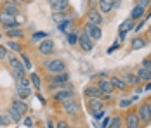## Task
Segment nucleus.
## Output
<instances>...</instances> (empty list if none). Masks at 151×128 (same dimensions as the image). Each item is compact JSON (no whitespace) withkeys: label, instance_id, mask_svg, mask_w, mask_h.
I'll use <instances>...</instances> for the list:
<instances>
[{"label":"nucleus","instance_id":"2","mask_svg":"<svg viewBox=\"0 0 151 128\" xmlns=\"http://www.w3.org/2000/svg\"><path fill=\"white\" fill-rule=\"evenodd\" d=\"M73 95H75V88H73V85H71V83H66L63 88H59V90L54 92L52 99L56 100V102H59V104H63L64 100H68L70 97H73Z\"/></svg>","mask_w":151,"mask_h":128},{"label":"nucleus","instance_id":"35","mask_svg":"<svg viewBox=\"0 0 151 128\" xmlns=\"http://www.w3.org/2000/svg\"><path fill=\"white\" fill-rule=\"evenodd\" d=\"M45 38H47L45 31H37V33H33V35H31V40H33V42H38V40L42 42V40H45Z\"/></svg>","mask_w":151,"mask_h":128},{"label":"nucleus","instance_id":"34","mask_svg":"<svg viewBox=\"0 0 151 128\" xmlns=\"http://www.w3.org/2000/svg\"><path fill=\"white\" fill-rule=\"evenodd\" d=\"M132 104H134L132 99H120L118 100V107H120V109H130Z\"/></svg>","mask_w":151,"mask_h":128},{"label":"nucleus","instance_id":"23","mask_svg":"<svg viewBox=\"0 0 151 128\" xmlns=\"http://www.w3.org/2000/svg\"><path fill=\"white\" fill-rule=\"evenodd\" d=\"M68 7H70V0H58L54 5H50L52 12H64Z\"/></svg>","mask_w":151,"mask_h":128},{"label":"nucleus","instance_id":"54","mask_svg":"<svg viewBox=\"0 0 151 128\" xmlns=\"http://www.w3.org/2000/svg\"><path fill=\"white\" fill-rule=\"evenodd\" d=\"M16 2H26V0H16Z\"/></svg>","mask_w":151,"mask_h":128},{"label":"nucleus","instance_id":"46","mask_svg":"<svg viewBox=\"0 0 151 128\" xmlns=\"http://www.w3.org/2000/svg\"><path fill=\"white\" fill-rule=\"evenodd\" d=\"M109 2H111V5H113V11L122 7V0H109Z\"/></svg>","mask_w":151,"mask_h":128},{"label":"nucleus","instance_id":"4","mask_svg":"<svg viewBox=\"0 0 151 128\" xmlns=\"http://www.w3.org/2000/svg\"><path fill=\"white\" fill-rule=\"evenodd\" d=\"M123 127L125 128H141L142 127V123H141V119H139V114H137L136 109H127Z\"/></svg>","mask_w":151,"mask_h":128},{"label":"nucleus","instance_id":"13","mask_svg":"<svg viewBox=\"0 0 151 128\" xmlns=\"http://www.w3.org/2000/svg\"><path fill=\"white\" fill-rule=\"evenodd\" d=\"M0 24L4 26L5 29H12V28H17V23H16L14 16L11 14H5V12H2L0 11Z\"/></svg>","mask_w":151,"mask_h":128},{"label":"nucleus","instance_id":"14","mask_svg":"<svg viewBox=\"0 0 151 128\" xmlns=\"http://www.w3.org/2000/svg\"><path fill=\"white\" fill-rule=\"evenodd\" d=\"M38 52L42 54V56H50L52 52H54V42L50 40V38H45V40H42V42L38 43Z\"/></svg>","mask_w":151,"mask_h":128},{"label":"nucleus","instance_id":"26","mask_svg":"<svg viewBox=\"0 0 151 128\" xmlns=\"http://www.w3.org/2000/svg\"><path fill=\"white\" fill-rule=\"evenodd\" d=\"M108 128H123V118L122 116H111L109 118V123H108Z\"/></svg>","mask_w":151,"mask_h":128},{"label":"nucleus","instance_id":"55","mask_svg":"<svg viewBox=\"0 0 151 128\" xmlns=\"http://www.w3.org/2000/svg\"><path fill=\"white\" fill-rule=\"evenodd\" d=\"M96 2H97V4H99V2H103V0H96Z\"/></svg>","mask_w":151,"mask_h":128},{"label":"nucleus","instance_id":"28","mask_svg":"<svg viewBox=\"0 0 151 128\" xmlns=\"http://www.w3.org/2000/svg\"><path fill=\"white\" fill-rule=\"evenodd\" d=\"M7 45H9V49L12 50V54H23V45H21V43H17L16 40H9Z\"/></svg>","mask_w":151,"mask_h":128},{"label":"nucleus","instance_id":"42","mask_svg":"<svg viewBox=\"0 0 151 128\" xmlns=\"http://www.w3.org/2000/svg\"><path fill=\"white\" fill-rule=\"evenodd\" d=\"M56 128H71V127H70V123H68V121H64V119H59V121L56 123Z\"/></svg>","mask_w":151,"mask_h":128},{"label":"nucleus","instance_id":"22","mask_svg":"<svg viewBox=\"0 0 151 128\" xmlns=\"http://www.w3.org/2000/svg\"><path fill=\"white\" fill-rule=\"evenodd\" d=\"M134 26H136V21L134 19H130V17H127L123 23L120 24V28H118V33H129V31H134Z\"/></svg>","mask_w":151,"mask_h":128},{"label":"nucleus","instance_id":"56","mask_svg":"<svg viewBox=\"0 0 151 128\" xmlns=\"http://www.w3.org/2000/svg\"><path fill=\"white\" fill-rule=\"evenodd\" d=\"M150 36H151V26H150Z\"/></svg>","mask_w":151,"mask_h":128},{"label":"nucleus","instance_id":"32","mask_svg":"<svg viewBox=\"0 0 151 128\" xmlns=\"http://www.w3.org/2000/svg\"><path fill=\"white\" fill-rule=\"evenodd\" d=\"M31 87V82L28 76L21 78V80H16V88H30Z\"/></svg>","mask_w":151,"mask_h":128},{"label":"nucleus","instance_id":"40","mask_svg":"<svg viewBox=\"0 0 151 128\" xmlns=\"http://www.w3.org/2000/svg\"><path fill=\"white\" fill-rule=\"evenodd\" d=\"M104 114H106V109H101V111H97V113L92 114V118H94L96 121H99V119H103V118H104Z\"/></svg>","mask_w":151,"mask_h":128},{"label":"nucleus","instance_id":"11","mask_svg":"<svg viewBox=\"0 0 151 128\" xmlns=\"http://www.w3.org/2000/svg\"><path fill=\"white\" fill-rule=\"evenodd\" d=\"M96 87L101 90V94H108V95H113V94H115V88H113L111 82H109V76H108V78H99L97 83H96Z\"/></svg>","mask_w":151,"mask_h":128},{"label":"nucleus","instance_id":"27","mask_svg":"<svg viewBox=\"0 0 151 128\" xmlns=\"http://www.w3.org/2000/svg\"><path fill=\"white\" fill-rule=\"evenodd\" d=\"M30 82H31V87H35L37 90L42 88V80H40L38 73H30Z\"/></svg>","mask_w":151,"mask_h":128},{"label":"nucleus","instance_id":"52","mask_svg":"<svg viewBox=\"0 0 151 128\" xmlns=\"http://www.w3.org/2000/svg\"><path fill=\"white\" fill-rule=\"evenodd\" d=\"M56 2H58V0H47V4H49V5H54Z\"/></svg>","mask_w":151,"mask_h":128},{"label":"nucleus","instance_id":"7","mask_svg":"<svg viewBox=\"0 0 151 128\" xmlns=\"http://www.w3.org/2000/svg\"><path fill=\"white\" fill-rule=\"evenodd\" d=\"M83 31L89 35V38H91L92 42H99V40L103 38V29H101V26L91 24V23H87V21H85V24H83Z\"/></svg>","mask_w":151,"mask_h":128},{"label":"nucleus","instance_id":"31","mask_svg":"<svg viewBox=\"0 0 151 128\" xmlns=\"http://www.w3.org/2000/svg\"><path fill=\"white\" fill-rule=\"evenodd\" d=\"M66 40L70 45H78V33H76L75 29H71V31H68V35H66Z\"/></svg>","mask_w":151,"mask_h":128},{"label":"nucleus","instance_id":"10","mask_svg":"<svg viewBox=\"0 0 151 128\" xmlns=\"http://www.w3.org/2000/svg\"><path fill=\"white\" fill-rule=\"evenodd\" d=\"M85 17H87V23L96 24V26H101V24L104 23V17H103V14H101L97 9H87Z\"/></svg>","mask_w":151,"mask_h":128},{"label":"nucleus","instance_id":"49","mask_svg":"<svg viewBox=\"0 0 151 128\" xmlns=\"http://www.w3.org/2000/svg\"><path fill=\"white\" fill-rule=\"evenodd\" d=\"M37 99L40 100V104H42V106L45 104V99H44V95H42V94H37Z\"/></svg>","mask_w":151,"mask_h":128},{"label":"nucleus","instance_id":"30","mask_svg":"<svg viewBox=\"0 0 151 128\" xmlns=\"http://www.w3.org/2000/svg\"><path fill=\"white\" fill-rule=\"evenodd\" d=\"M23 35H24V33H23V29L19 28V26H17V28H12V29H7V36H9L11 40H14V38H21Z\"/></svg>","mask_w":151,"mask_h":128},{"label":"nucleus","instance_id":"51","mask_svg":"<svg viewBox=\"0 0 151 128\" xmlns=\"http://www.w3.org/2000/svg\"><path fill=\"white\" fill-rule=\"evenodd\" d=\"M134 92H136V94H141V92H142V87H141V85L136 87V90H134Z\"/></svg>","mask_w":151,"mask_h":128},{"label":"nucleus","instance_id":"17","mask_svg":"<svg viewBox=\"0 0 151 128\" xmlns=\"http://www.w3.org/2000/svg\"><path fill=\"white\" fill-rule=\"evenodd\" d=\"M109 82H111L113 88L118 90V92H125V90L129 88V87L125 85V82L120 78V74H111V76H109Z\"/></svg>","mask_w":151,"mask_h":128},{"label":"nucleus","instance_id":"8","mask_svg":"<svg viewBox=\"0 0 151 128\" xmlns=\"http://www.w3.org/2000/svg\"><path fill=\"white\" fill-rule=\"evenodd\" d=\"M63 109H64V113L70 114V116H78V113H80V102L75 97H70L68 100L63 102Z\"/></svg>","mask_w":151,"mask_h":128},{"label":"nucleus","instance_id":"39","mask_svg":"<svg viewBox=\"0 0 151 128\" xmlns=\"http://www.w3.org/2000/svg\"><path fill=\"white\" fill-rule=\"evenodd\" d=\"M70 23H71V17H66V19H64L63 23H59V24H58L59 31H64V29L68 28V24H70Z\"/></svg>","mask_w":151,"mask_h":128},{"label":"nucleus","instance_id":"41","mask_svg":"<svg viewBox=\"0 0 151 128\" xmlns=\"http://www.w3.org/2000/svg\"><path fill=\"white\" fill-rule=\"evenodd\" d=\"M21 121L24 123V127H28V128L33 127V119H31L30 116H23V119H21Z\"/></svg>","mask_w":151,"mask_h":128},{"label":"nucleus","instance_id":"24","mask_svg":"<svg viewBox=\"0 0 151 128\" xmlns=\"http://www.w3.org/2000/svg\"><path fill=\"white\" fill-rule=\"evenodd\" d=\"M97 11L101 12V14H109L111 11H113V5H111V2L109 0H103V2H99L97 4Z\"/></svg>","mask_w":151,"mask_h":128},{"label":"nucleus","instance_id":"25","mask_svg":"<svg viewBox=\"0 0 151 128\" xmlns=\"http://www.w3.org/2000/svg\"><path fill=\"white\" fill-rule=\"evenodd\" d=\"M137 78L141 80V82H144V83H148V82H151V71H148V69H144V68H137Z\"/></svg>","mask_w":151,"mask_h":128},{"label":"nucleus","instance_id":"12","mask_svg":"<svg viewBox=\"0 0 151 128\" xmlns=\"http://www.w3.org/2000/svg\"><path fill=\"white\" fill-rule=\"evenodd\" d=\"M2 12H5V14H11V16H17L19 14V4L16 2V0H5L4 4H2Z\"/></svg>","mask_w":151,"mask_h":128},{"label":"nucleus","instance_id":"3","mask_svg":"<svg viewBox=\"0 0 151 128\" xmlns=\"http://www.w3.org/2000/svg\"><path fill=\"white\" fill-rule=\"evenodd\" d=\"M44 66L49 74H59V73L66 71V62L63 59H49Z\"/></svg>","mask_w":151,"mask_h":128},{"label":"nucleus","instance_id":"44","mask_svg":"<svg viewBox=\"0 0 151 128\" xmlns=\"http://www.w3.org/2000/svg\"><path fill=\"white\" fill-rule=\"evenodd\" d=\"M7 49L4 47V45H0V61H4V59H7Z\"/></svg>","mask_w":151,"mask_h":128},{"label":"nucleus","instance_id":"9","mask_svg":"<svg viewBox=\"0 0 151 128\" xmlns=\"http://www.w3.org/2000/svg\"><path fill=\"white\" fill-rule=\"evenodd\" d=\"M52 82H50V88H63L66 83H70V73H59V74H50Z\"/></svg>","mask_w":151,"mask_h":128},{"label":"nucleus","instance_id":"47","mask_svg":"<svg viewBox=\"0 0 151 128\" xmlns=\"http://www.w3.org/2000/svg\"><path fill=\"white\" fill-rule=\"evenodd\" d=\"M108 123H109V118H103V123L99 128H108Z\"/></svg>","mask_w":151,"mask_h":128},{"label":"nucleus","instance_id":"16","mask_svg":"<svg viewBox=\"0 0 151 128\" xmlns=\"http://www.w3.org/2000/svg\"><path fill=\"white\" fill-rule=\"evenodd\" d=\"M87 109L91 114H94L101 109H104V102L101 99H87Z\"/></svg>","mask_w":151,"mask_h":128},{"label":"nucleus","instance_id":"15","mask_svg":"<svg viewBox=\"0 0 151 128\" xmlns=\"http://www.w3.org/2000/svg\"><path fill=\"white\" fill-rule=\"evenodd\" d=\"M120 78L125 82L127 87H139L141 85V80L137 78L136 73H132V71H127V73H123V74H120Z\"/></svg>","mask_w":151,"mask_h":128},{"label":"nucleus","instance_id":"6","mask_svg":"<svg viewBox=\"0 0 151 128\" xmlns=\"http://www.w3.org/2000/svg\"><path fill=\"white\" fill-rule=\"evenodd\" d=\"M136 111H137V114H139L141 123H142V125H150L151 123V107L146 100L139 104V107H137Z\"/></svg>","mask_w":151,"mask_h":128},{"label":"nucleus","instance_id":"50","mask_svg":"<svg viewBox=\"0 0 151 128\" xmlns=\"http://www.w3.org/2000/svg\"><path fill=\"white\" fill-rule=\"evenodd\" d=\"M47 128H54V121L52 119H47Z\"/></svg>","mask_w":151,"mask_h":128},{"label":"nucleus","instance_id":"57","mask_svg":"<svg viewBox=\"0 0 151 128\" xmlns=\"http://www.w3.org/2000/svg\"><path fill=\"white\" fill-rule=\"evenodd\" d=\"M0 38H2V33H0Z\"/></svg>","mask_w":151,"mask_h":128},{"label":"nucleus","instance_id":"43","mask_svg":"<svg viewBox=\"0 0 151 128\" xmlns=\"http://www.w3.org/2000/svg\"><path fill=\"white\" fill-rule=\"evenodd\" d=\"M118 49H120V42L116 40V42L113 43V47H109V49H108L106 52H108V54H113V52H115V50H118Z\"/></svg>","mask_w":151,"mask_h":128},{"label":"nucleus","instance_id":"36","mask_svg":"<svg viewBox=\"0 0 151 128\" xmlns=\"http://www.w3.org/2000/svg\"><path fill=\"white\" fill-rule=\"evenodd\" d=\"M19 59H21V64L24 66V69H26V71H28V69H31V61H30V57L26 56V54H21V57H19Z\"/></svg>","mask_w":151,"mask_h":128},{"label":"nucleus","instance_id":"53","mask_svg":"<svg viewBox=\"0 0 151 128\" xmlns=\"http://www.w3.org/2000/svg\"><path fill=\"white\" fill-rule=\"evenodd\" d=\"M146 102H148V104L151 106V97H148V99H146Z\"/></svg>","mask_w":151,"mask_h":128},{"label":"nucleus","instance_id":"48","mask_svg":"<svg viewBox=\"0 0 151 128\" xmlns=\"http://www.w3.org/2000/svg\"><path fill=\"white\" fill-rule=\"evenodd\" d=\"M142 92H151V82H148L146 87H142Z\"/></svg>","mask_w":151,"mask_h":128},{"label":"nucleus","instance_id":"29","mask_svg":"<svg viewBox=\"0 0 151 128\" xmlns=\"http://www.w3.org/2000/svg\"><path fill=\"white\" fill-rule=\"evenodd\" d=\"M7 116H9V119H11V123H19L21 119H23V116L17 113V111H14L12 107H9V111H7Z\"/></svg>","mask_w":151,"mask_h":128},{"label":"nucleus","instance_id":"18","mask_svg":"<svg viewBox=\"0 0 151 128\" xmlns=\"http://www.w3.org/2000/svg\"><path fill=\"white\" fill-rule=\"evenodd\" d=\"M11 107H12L14 111H17V113L21 114V116H24V114L28 113V104H26L24 100L12 99V102H11Z\"/></svg>","mask_w":151,"mask_h":128},{"label":"nucleus","instance_id":"45","mask_svg":"<svg viewBox=\"0 0 151 128\" xmlns=\"http://www.w3.org/2000/svg\"><path fill=\"white\" fill-rule=\"evenodd\" d=\"M14 19H16V23H17V26H19V24H23V23H24V16L21 14V12H19V14H17V16H16Z\"/></svg>","mask_w":151,"mask_h":128},{"label":"nucleus","instance_id":"38","mask_svg":"<svg viewBox=\"0 0 151 128\" xmlns=\"http://www.w3.org/2000/svg\"><path fill=\"white\" fill-rule=\"evenodd\" d=\"M141 68H144V69L151 71V56H150V57H144V59H142V62H141Z\"/></svg>","mask_w":151,"mask_h":128},{"label":"nucleus","instance_id":"19","mask_svg":"<svg viewBox=\"0 0 151 128\" xmlns=\"http://www.w3.org/2000/svg\"><path fill=\"white\" fill-rule=\"evenodd\" d=\"M146 45H148V38L142 36V35H139V36H134V38H132L130 49H132V50H141V49H144Z\"/></svg>","mask_w":151,"mask_h":128},{"label":"nucleus","instance_id":"20","mask_svg":"<svg viewBox=\"0 0 151 128\" xmlns=\"http://www.w3.org/2000/svg\"><path fill=\"white\" fill-rule=\"evenodd\" d=\"M83 95L87 97V99H101V90L97 88L96 85H89L85 90H83Z\"/></svg>","mask_w":151,"mask_h":128},{"label":"nucleus","instance_id":"37","mask_svg":"<svg viewBox=\"0 0 151 128\" xmlns=\"http://www.w3.org/2000/svg\"><path fill=\"white\" fill-rule=\"evenodd\" d=\"M68 16H64V12H52V19H54V23H63L64 19H66Z\"/></svg>","mask_w":151,"mask_h":128},{"label":"nucleus","instance_id":"33","mask_svg":"<svg viewBox=\"0 0 151 128\" xmlns=\"http://www.w3.org/2000/svg\"><path fill=\"white\" fill-rule=\"evenodd\" d=\"M16 92H17V97H19V100H26L31 95V90H30V88H16Z\"/></svg>","mask_w":151,"mask_h":128},{"label":"nucleus","instance_id":"5","mask_svg":"<svg viewBox=\"0 0 151 128\" xmlns=\"http://www.w3.org/2000/svg\"><path fill=\"white\" fill-rule=\"evenodd\" d=\"M94 43L91 38H89V35L82 29L80 33H78V47L82 49V52H85V54H89V52H92L94 50Z\"/></svg>","mask_w":151,"mask_h":128},{"label":"nucleus","instance_id":"1","mask_svg":"<svg viewBox=\"0 0 151 128\" xmlns=\"http://www.w3.org/2000/svg\"><path fill=\"white\" fill-rule=\"evenodd\" d=\"M7 62H9V66H11V71H12L14 80H21V78L26 76V69H24V66L21 64V59H19V57H16L14 54H7Z\"/></svg>","mask_w":151,"mask_h":128},{"label":"nucleus","instance_id":"21","mask_svg":"<svg viewBox=\"0 0 151 128\" xmlns=\"http://www.w3.org/2000/svg\"><path fill=\"white\" fill-rule=\"evenodd\" d=\"M146 16V9L142 7V5H134L132 7V11H130V19H134V21H139V19H142Z\"/></svg>","mask_w":151,"mask_h":128}]
</instances>
